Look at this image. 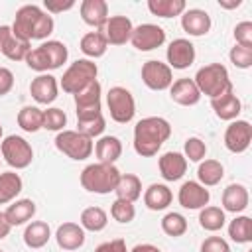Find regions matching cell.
<instances>
[{"instance_id":"cell-1","label":"cell","mask_w":252,"mask_h":252,"mask_svg":"<svg viewBox=\"0 0 252 252\" xmlns=\"http://www.w3.org/2000/svg\"><path fill=\"white\" fill-rule=\"evenodd\" d=\"M171 136V124L161 116H146L134 126V152L142 158L156 156Z\"/></svg>"},{"instance_id":"cell-2","label":"cell","mask_w":252,"mask_h":252,"mask_svg":"<svg viewBox=\"0 0 252 252\" xmlns=\"http://www.w3.org/2000/svg\"><path fill=\"white\" fill-rule=\"evenodd\" d=\"M120 169L114 163H89L83 171H81V185L85 191L89 193H96V195H108L114 193L116 183L120 179Z\"/></svg>"},{"instance_id":"cell-3","label":"cell","mask_w":252,"mask_h":252,"mask_svg":"<svg viewBox=\"0 0 252 252\" xmlns=\"http://www.w3.org/2000/svg\"><path fill=\"white\" fill-rule=\"evenodd\" d=\"M201 96H209V98H217L224 93L232 91V81L228 75V69L222 63H209L205 67H201L195 77H193Z\"/></svg>"},{"instance_id":"cell-4","label":"cell","mask_w":252,"mask_h":252,"mask_svg":"<svg viewBox=\"0 0 252 252\" xmlns=\"http://www.w3.org/2000/svg\"><path fill=\"white\" fill-rule=\"evenodd\" d=\"M96 75H98V67H96L94 61H91V59H77L63 73V77L59 81V87L63 89V93L77 94L83 87H87L91 81H94Z\"/></svg>"},{"instance_id":"cell-5","label":"cell","mask_w":252,"mask_h":252,"mask_svg":"<svg viewBox=\"0 0 252 252\" xmlns=\"http://www.w3.org/2000/svg\"><path fill=\"white\" fill-rule=\"evenodd\" d=\"M53 142L61 154H65L67 158H71L75 161H83V159L91 158V154L94 150L93 140L83 136L77 130H61V132H57Z\"/></svg>"},{"instance_id":"cell-6","label":"cell","mask_w":252,"mask_h":252,"mask_svg":"<svg viewBox=\"0 0 252 252\" xmlns=\"http://www.w3.org/2000/svg\"><path fill=\"white\" fill-rule=\"evenodd\" d=\"M0 150H2L4 161L10 167H14V169H26L32 163V159H33V148H32V144L26 138L16 136V134L6 136L0 142Z\"/></svg>"},{"instance_id":"cell-7","label":"cell","mask_w":252,"mask_h":252,"mask_svg":"<svg viewBox=\"0 0 252 252\" xmlns=\"http://www.w3.org/2000/svg\"><path fill=\"white\" fill-rule=\"evenodd\" d=\"M106 106L110 118L118 124H128L136 114V100L126 87H112L106 93Z\"/></svg>"},{"instance_id":"cell-8","label":"cell","mask_w":252,"mask_h":252,"mask_svg":"<svg viewBox=\"0 0 252 252\" xmlns=\"http://www.w3.org/2000/svg\"><path fill=\"white\" fill-rule=\"evenodd\" d=\"M43 14H45V10L37 4H24L22 8H18L14 24L10 26L14 35L24 39V41H32L35 35V28H37Z\"/></svg>"},{"instance_id":"cell-9","label":"cell","mask_w":252,"mask_h":252,"mask_svg":"<svg viewBox=\"0 0 252 252\" xmlns=\"http://www.w3.org/2000/svg\"><path fill=\"white\" fill-rule=\"evenodd\" d=\"M130 43L138 51H154L165 43V32L158 24H140L132 30Z\"/></svg>"},{"instance_id":"cell-10","label":"cell","mask_w":252,"mask_h":252,"mask_svg":"<svg viewBox=\"0 0 252 252\" xmlns=\"http://www.w3.org/2000/svg\"><path fill=\"white\" fill-rule=\"evenodd\" d=\"M142 81L152 91H165L173 83V71L169 69L167 63L150 59L142 65Z\"/></svg>"},{"instance_id":"cell-11","label":"cell","mask_w":252,"mask_h":252,"mask_svg":"<svg viewBox=\"0 0 252 252\" xmlns=\"http://www.w3.org/2000/svg\"><path fill=\"white\" fill-rule=\"evenodd\" d=\"M252 142V126L248 120H232L224 130V146L232 154H244Z\"/></svg>"},{"instance_id":"cell-12","label":"cell","mask_w":252,"mask_h":252,"mask_svg":"<svg viewBox=\"0 0 252 252\" xmlns=\"http://www.w3.org/2000/svg\"><path fill=\"white\" fill-rule=\"evenodd\" d=\"M195 45L185 39V37H177L173 39L169 45H167V51H165V57H167V65L169 69H177V71H183L187 67L193 65L195 61Z\"/></svg>"},{"instance_id":"cell-13","label":"cell","mask_w":252,"mask_h":252,"mask_svg":"<svg viewBox=\"0 0 252 252\" xmlns=\"http://www.w3.org/2000/svg\"><path fill=\"white\" fill-rule=\"evenodd\" d=\"M177 201L183 209H189V211H199L203 207L209 205L211 201V191L207 187H203L199 181H185L179 191H177Z\"/></svg>"},{"instance_id":"cell-14","label":"cell","mask_w":252,"mask_h":252,"mask_svg":"<svg viewBox=\"0 0 252 252\" xmlns=\"http://www.w3.org/2000/svg\"><path fill=\"white\" fill-rule=\"evenodd\" d=\"M132 20L128 16H108L106 24L102 26V35L106 39V43L110 45H124L130 41L132 35Z\"/></svg>"},{"instance_id":"cell-15","label":"cell","mask_w":252,"mask_h":252,"mask_svg":"<svg viewBox=\"0 0 252 252\" xmlns=\"http://www.w3.org/2000/svg\"><path fill=\"white\" fill-rule=\"evenodd\" d=\"M30 94L37 104H51L59 94V81L51 73H41L30 83Z\"/></svg>"},{"instance_id":"cell-16","label":"cell","mask_w":252,"mask_h":252,"mask_svg":"<svg viewBox=\"0 0 252 252\" xmlns=\"http://www.w3.org/2000/svg\"><path fill=\"white\" fill-rule=\"evenodd\" d=\"M30 41H24L14 35L10 26H0V53L10 61H24L30 53Z\"/></svg>"},{"instance_id":"cell-17","label":"cell","mask_w":252,"mask_h":252,"mask_svg":"<svg viewBox=\"0 0 252 252\" xmlns=\"http://www.w3.org/2000/svg\"><path fill=\"white\" fill-rule=\"evenodd\" d=\"M211 16L201 8H189L181 14V28L191 37H201L211 32Z\"/></svg>"},{"instance_id":"cell-18","label":"cell","mask_w":252,"mask_h":252,"mask_svg":"<svg viewBox=\"0 0 252 252\" xmlns=\"http://www.w3.org/2000/svg\"><path fill=\"white\" fill-rule=\"evenodd\" d=\"M158 167L165 181H179L187 171V159L181 152H165L159 156Z\"/></svg>"},{"instance_id":"cell-19","label":"cell","mask_w":252,"mask_h":252,"mask_svg":"<svg viewBox=\"0 0 252 252\" xmlns=\"http://www.w3.org/2000/svg\"><path fill=\"white\" fill-rule=\"evenodd\" d=\"M85 230L79 222H63L57 226L55 230V240H57V246L61 250H67V252H73V250H79L83 244H85Z\"/></svg>"},{"instance_id":"cell-20","label":"cell","mask_w":252,"mask_h":252,"mask_svg":"<svg viewBox=\"0 0 252 252\" xmlns=\"http://www.w3.org/2000/svg\"><path fill=\"white\" fill-rule=\"evenodd\" d=\"M169 96L173 102H177L181 106H195L201 100V93H199L195 81L189 77H181V79L173 81L169 87Z\"/></svg>"},{"instance_id":"cell-21","label":"cell","mask_w":252,"mask_h":252,"mask_svg":"<svg viewBox=\"0 0 252 252\" xmlns=\"http://www.w3.org/2000/svg\"><path fill=\"white\" fill-rule=\"evenodd\" d=\"M220 203H222V211L224 213H242L248 203H250V195H248V189L242 185V183H230L224 187L222 191V197H220Z\"/></svg>"},{"instance_id":"cell-22","label":"cell","mask_w":252,"mask_h":252,"mask_svg":"<svg viewBox=\"0 0 252 252\" xmlns=\"http://www.w3.org/2000/svg\"><path fill=\"white\" fill-rule=\"evenodd\" d=\"M79 12H81V20L96 30H102V26L108 20V4L104 0H83Z\"/></svg>"},{"instance_id":"cell-23","label":"cell","mask_w":252,"mask_h":252,"mask_svg":"<svg viewBox=\"0 0 252 252\" xmlns=\"http://www.w3.org/2000/svg\"><path fill=\"white\" fill-rule=\"evenodd\" d=\"M75 96V106H77V114L79 112H94V110H102L100 108V96H102V87L100 83L94 79L91 81L87 87H83Z\"/></svg>"},{"instance_id":"cell-24","label":"cell","mask_w":252,"mask_h":252,"mask_svg":"<svg viewBox=\"0 0 252 252\" xmlns=\"http://www.w3.org/2000/svg\"><path fill=\"white\" fill-rule=\"evenodd\" d=\"M211 108L215 110V114L220 120L232 122V120H238V114L242 112V102L234 94V91H230V93H224L217 98H211Z\"/></svg>"},{"instance_id":"cell-25","label":"cell","mask_w":252,"mask_h":252,"mask_svg":"<svg viewBox=\"0 0 252 252\" xmlns=\"http://www.w3.org/2000/svg\"><path fill=\"white\" fill-rule=\"evenodd\" d=\"M106 128V120L102 116V110H94V112H79L77 114V132H81L87 138H96L102 136Z\"/></svg>"},{"instance_id":"cell-26","label":"cell","mask_w":252,"mask_h":252,"mask_svg":"<svg viewBox=\"0 0 252 252\" xmlns=\"http://www.w3.org/2000/svg\"><path fill=\"white\" fill-rule=\"evenodd\" d=\"M171 201H173V193L165 183H152L144 191V205L150 211H163L171 205Z\"/></svg>"},{"instance_id":"cell-27","label":"cell","mask_w":252,"mask_h":252,"mask_svg":"<svg viewBox=\"0 0 252 252\" xmlns=\"http://www.w3.org/2000/svg\"><path fill=\"white\" fill-rule=\"evenodd\" d=\"M4 215L12 226L28 224L35 215V203L32 199H16V201H12V205H8Z\"/></svg>"},{"instance_id":"cell-28","label":"cell","mask_w":252,"mask_h":252,"mask_svg":"<svg viewBox=\"0 0 252 252\" xmlns=\"http://www.w3.org/2000/svg\"><path fill=\"white\" fill-rule=\"evenodd\" d=\"M51 238V228L45 220H30L24 230V244L32 250L43 248Z\"/></svg>"},{"instance_id":"cell-29","label":"cell","mask_w":252,"mask_h":252,"mask_svg":"<svg viewBox=\"0 0 252 252\" xmlns=\"http://www.w3.org/2000/svg\"><path fill=\"white\" fill-rule=\"evenodd\" d=\"M94 156L100 163H116L122 156V142L116 136H100L94 142Z\"/></svg>"},{"instance_id":"cell-30","label":"cell","mask_w":252,"mask_h":252,"mask_svg":"<svg viewBox=\"0 0 252 252\" xmlns=\"http://www.w3.org/2000/svg\"><path fill=\"white\" fill-rule=\"evenodd\" d=\"M224 177V167L219 159H203L199 161V167H197V181L203 185V187H213V185H219L220 179Z\"/></svg>"},{"instance_id":"cell-31","label":"cell","mask_w":252,"mask_h":252,"mask_svg":"<svg viewBox=\"0 0 252 252\" xmlns=\"http://www.w3.org/2000/svg\"><path fill=\"white\" fill-rule=\"evenodd\" d=\"M114 193H116V199H124V201H130V203L138 201L142 197V181H140V177L134 175V173H122L118 183H116Z\"/></svg>"},{"instance_id":"cell-32","label":"cell","mask_w":252,"mask_h":252,"mask_svg":"<svg viewBox=\"0 0 252 252\" xmlns=\"http://www.w3.org/2000/svg\"><path fill=\"white\" fill-rule=\"evenodd\" d=\"M79 47H81V51L87 55V59L93 61V59H98V57H102V55L106 53L108 43H106L102 32L96 30V32H89V33H85V35L81 37Z\"/></svg>"},{"instance_id":"cell-33","label":"cell","mask_w":252,"mask_h":252,"mask_svg":"<svg viewBox=\"0 0 252 252\" xmlns=\"http://www.w3.org/2000/svg\"><path fill=\"white\" fill-rule=\"evenodd\" d=\"M24 181L16 171H2L0 173V205L16 201V197L22 193Z\"/></svg>"},{"instance_id":"cell-34","label":"cell","mask_w":252,"mask_h":252,"mask_svg":"<svg viewBox=\"0 0 252 252\" xmlns=\"http://www.w3.org/2000/svg\"><path fill=\"white\" fill-rule=\"evenodd\" d=\"M79 224L83 226V230L100 232L108 224V215L102 207H87V209H83V213L79 217Z\"/></svg>"},{"instance_id":"cell-35","label":"cell","mask_w":252,"mask_h":252,"mask_svg":"<svg viewBox=\"0 0 252 252\" xmlns=\"http://www.w3.org/2000/svg\"><path fill=\"white\" fill-rule=\"evenodd\" d=\"M199 224L203 230L209 232H217L226 224V215L220 207L215 205H207L203 209H199Z\"/></svg>"},{"instance_id":"cell-36","label":"cell","mask_w":252,"mask_h":252,"mask_svg":"<svg viewBox=\"0 0 252 252\" xmlns=\"http://www.w3.org/2000/svg\"><path fill=\"white\" fill-rule=\"evenodd\" d=\"M148 10L158 18H175L187 10L185 0H148Z\"/></svg>"},{"instance_id":"cell-37","label":"cell","mask_w":252,"mask_h":252,"mask_svg":"<svg viewBox=\"0 0 252 252\" xmlns=\"http://www.w3.org/2000/svg\"><path fill=\"white\" fill-rule=\"evenodd\" d=\"M16 120L24 132L33 134V132L43 128V110L37 106H24V108H20Z\"/></svg>"},{"instance_id":"cell-38","label":"cell","mask_w":252,"mask_h":252,"mask_svg":"<svg viewBox=\"0 0 252 252\" xmlns=\"http://www.w3.org/2000/svg\"><path fill=\"white\" fill-rule=\"evenodd\" d=\"M228 236L236 244H248L252 242V219L246 215H238L228 224Z\"/></svg>"},{"instance_id":"cell-39","label":"cell","mask_w":252,"mask_h":252,"mask_svg":"<svg viewBox=\"0 0 252 252\" xmlns=\"http://www.w3.org/2000/svg\"><path fill=\"white\" fill-rule=\"evenodd\" d=\"M41 49L45 51L47 59H49V65H51V71L53 69H59L67 57H69V51H67V45L63 41H57V39H47L41 43Z\"/></svg>"},{"instance_id":"cell-40","label":"cell","mask_w":252,"mask_h":252,"mask_svg":"<svg viewBox=\"0 0 252 252\" xmlns=\"http://www.w3.org/2000/svg\"><path fill=\"white\" fill-rule=\"evenodd\" d=\"M161 230L171 236V238H177V236H183L187 232V219L181 215V213H167L163 215L161 219Z\"/></svg>"},{"instance_id":"cell-41","label":"cell","mask_w":252,"mask_h":252,"mask_svg":"<svg viewBox=\"0 0 252 252\" xmlns=\"http://www.w3.org/2000/svg\"><path fill=\"white\" fill-rule=\"evenodd\" d=\"M110 217H112L116 222H120V224H128V222H132L134 217H136V207H134V203H130V201L114 199L112 205H110Z\"/></svg>"},{"instance_id":"cell-42","label":"cell","mask_w":252,"mask_h":252,"mask_svg":"<svg viewBox=\"0 0 252 252\" xmlns=\"http://www.w3.org/2000/svg\"><path fill=\"white\" fill-rule=\"evenodd\" d=\"M67 126V114L57 108V106H51L47 110H43V128L49 130V132H61L65 130Z\"/></svg>"},{"instance_id":"cell-43","label":"cell","mask_w":252,"mask_h":252,"mask_svg":"<svg viewBox=\"0 0 252 252\" xmlns=\"http://www.w3.org/2000/svg\"><path fill=\"white\" fill-rule=\"evenodd\" d=\"M183 156H185L187 161H197V163H199V161H203L205 156H207V144H205L201 138L191 136V138H187L185 144H183Z\"/></svg>"},{"instance_id":"cell-44","label":"cell","mask_w":252,"mask_h":252,"mask_svg":"<svg viewBox=\"0 0 252 252\" xmlns=\"http://www.w3.org/2000/svg\"><path fill=\"white\" fill-rule=\"evenodd\" d=\"M26 65L32 69V71H37L39 75L41 73H47V71H51V65H49V59H47V55H45V51L41 49V45H37V47H33V49H30V53L26 55Z\"/></svg>"},{"instance_id":"cell-45","label":"cell","mask_w":252,"mask_h":252,"mask_svg":"<svg viewBox=\"0 0 252 252\" xmlns=\"http://www.w3.org/2000/svg\"><path fill=\"white\" fill-rule=\"evenodd\" d=\"M228 59L236 69H250L252 67V47L236 45L228 51Z\"/></svg>"},{"instance_id":"cell-46","label":"cell","mask_w":252,"mask_h":252,"mask_svg":"<svg viewBox=\"0 0 252 252\" xmlns=\"http://www.w3.org/2000/svg\"><path fill=\"white\" fill-rule=\"evenodd\" d=\"M234 39H236V45L252 47V22L244 20V22L236 24L234 26Z\"/></svg>"},{"instance_id":"cell-47","label":"cell","mask_w":252,"mask_h":252,"mask_svg":"<svg viewBox=\"0 0 252 252\" xmlns=\"http://www.w3.org/2000/svg\"><path fill=\"white\" fill-rule=\"evenodd\" d=\"M201 252H230V246L220 236H207L201 242Z\"/></svg>"},{"instance_id":"cell-48","label":"cell","mask_w":252,"mask_h":252,"mask_svg":"<svg viewBox=\"0 0 252 252\" xmlns=\"http://www.w3.org/2000/svg\"><path fill=\"white\" fill-rule=\"evenodd\" d=\"M75 6V2L73 0H45L43 2V8H45V12L47 14H61V12H67V10H71Z\"/></svg>"},{"instance_id":"cell-49","label":"cell","mask_w":252,"mask_h":252,"mask_svg":"<svg viewBox=\"0 0 252 252\" xmlns=\"http://www.w3.org/2000/svg\"><path fill=\"white\" fill-rule=\"evenodd\" d=\"M14 89V73L8 67H0V96L8 94Z\"/></svg>"},{"instance_id":"cell-50","label":"cell","mask_w":252,"mask_h":252,"mask_svg":"<svg viewBox=\"0 0 252 252\" xmlns=\"http://www.w3.org/2000/svg\"><path fill=\"white\" fill-rule=\"evenodd\" d=\"M94 252H128V248H126V242L122 238H114V240L98 244L94 248Z\"/></svg>"},{"instance_id":"cell-51","label":"cell","mask_w":252,"mask_h":252,"mask_svg":"<svg viewBox=\"0 0 252 252\" xmlns=\"http://www.w3.org/2000/svg\"><path fill=\"white\" fill-rule=\"evenodd\" d=\"M10 230H12V224L8 222L6 215H4V213H0V240H4V238L10 234Z\"/></svg>"},{"instance_id":"cell-52","label":"cell","mask_w":252,"mask_h":252,"mask_svg":"<svg viewBox=\"0 0 252 252\" xmlns=\"http://www.w3.org/2000/svg\"><path fill=\"white\" fill-rule=\"evenodd\" d=\"M128 252H161L158 246H154V244H148V242H144V244H136L132 250H128Z\"/></svg>"},{"instance_id":"cell-53","label":"cell","mask_w":252,"mask_h":252,"mask_svg":"<svg viewBox=\"0 0 252 252\" xmlns=\"http://www.w3.org/2000/svg\"><path fill=\"white\" fill-rule=\"evenodd\" d=\"M242 4V0H219V6L224 8V10H234Z\"/></svg>"},{"instance_id":"cell-54","label":"cell","mask_w":252,"mask_h":252,"mask_svg":"<svg viewBox=\"0 0 252 252\" xmlns=\"http://www.w3.org/2000/svg\"><path fill=\"white\" fill-rule=\"evenodd\" d=\"M2 136H4V130H2V122H0V142H2Z\"/></svg>"},{"instance_id":"cell-55","label":"cell","mask_w":252,"mask_h":252,"mask_svg":"<svg viewBox=\"0 0 252 252\" xmlns=\"http://www.w3.org/2000/svg\"><path fill=\"white\" fill-rule=\"evenodd\" d=\"M0 252H4V250H0Z\"/></svg>"}]
</instances>
